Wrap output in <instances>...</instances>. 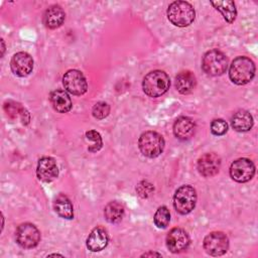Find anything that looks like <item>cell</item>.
<instances>
[{"instance_id": "6da1fadb", "label": "cell", "mask_w": 258, "mask_h": 258, "mask_svg": "<svg viewBox=\"0 0 258 258\" xmlns=\"http://www.w3.org/2000/svg\"><path fill=\"white\" fill-rule=\"evenodd\" d=\"M255 76V64L247 56H238L233 59L230 69V80L239 86L246 85L252 81Z\"/></svg>"}, {"instance_id": "7a4b0ae2", "label": "cell", "mask_w": 258, "mask_h": 258, "mask_svg": "<svg viewBox=\"0 0 258 258\" xmlns=\"http://www.w3.org/2000/svg\"><path fill=\"white\" fill-rule=\"evenodd\" d=\"M170 86V80L163 71H152L148 73L142 82V89L144 93L151 97L157 98L167 92Z\"/></svg>"}, {"instance_id": "3957f363", "label": "cell", "mask_w": 258, "mask_h": 258, "mask_svg": "<svg viewBox=\"0 0 258 258\" xmlns=\"http://www.w3.org/2000/svg\"><path fill=\"white\" fill-rule=\"evenodd\" d=\"M167 18L175 26L185 27L191 24L196 12L190 3L186 1H174L167 8Z\"/></svg>"}, {"instance_id": "277c9868", "label": "cell", "mask_w": 258, "mask_h": 258, "mask_svg": "<svg viewBox=\"0 0 258 258\" xmlns=\"http://www.w3.org/2000/svg\"><path fill=\"white\" fill-rule=\"evenodd\" d=\"M203 71L212 77L223 75L228 68V58L224 52L218 49L207 51L202 60Z\"/></svg>"}, {"instance_id": "5b68a950", "label": "cell", "mask_w": 258, "mask_h": 258, "mask_svg": "<svg viewBox=\"0 0 258 258\" xmlns=\"http://www.w3.org/2000/svg\"><path fill=\"white\" fill-rule=\"evenodd\" d=\"M138 146L144 156L154 158L162 153L164 148V139L155 131H146L140 135Z\"/></svg>"}, {"instance_id": "8992f818", "label": "cell", "mask_w": 258, "mask_h": 258, "mask_svg": "<svg viewBox=\"0 0 258 258\" xmlns=\"http://www.w3.org/2000/svg\"><path fill=\"white\" fill-rule=\"evenodd\" d=\"M196 203L197 192L192 186L184 184L175 190L173 196V207L178 214L186 215L190 213L195 209Z\"/></svg>"}, {"instance_id": "52a82bcc", "label": "cell", "mask_w": 258, "mask_h": 258, "mask_svg": "<svg viewBox=\"0 0 258 258\" xmlns=\"http://www.w3.org/2000/svg\"><path fill=\"white\" fill-rule=\"evenodd\" d=\"M15 238L17 244L24 249H31L38 245L40 241V232L31 223H24L18 226Z\"/></svg>"}, {"instance_id": "ba28073f", "label": "cell", "mask_w": 258, "mask_h": 258, "mask_svg": "<svg viewBox=\"0 0 258 258\" xmlns=\"http://www.w3.org/2000/svg\"><path fill=\"white\" fill-rule=\"evenodd\" d=\"M203 245L209 255L221 256L229 249V239L223 232H212L205 237Z\"/></svg>"}, {"instance_id": "9c48e42d", "label": "cell", "mask_w": 258, "mask_h": 258, "mask_svg": "<svg viewBox=\"0 0 258 258\" xmlns=\"http://www.w3.org/2000/svg\"><path fill=\"white\" fill-rule=\"evenodd\" d=\"M62 85L64 89L75 95L81 96L88 90V84L85 76L78 70H70L62 77Z\"/></svg>"}, {"instance_id": "30bf717a", "label": "cell", "mask_w": 258, "mask_h": 258, "mask_svg": "<svg viewBox=\"0 0 258 258\" xmlns=\"http://www.w3.org/2000/svg\"><path fill=\"white\" fill-rule=\"evenodd\" d=\"M255 173V165L248 158H239L232 162L230 166V175L237 182L249 181Z\"/></svg>"}, {"instance_id": "8fae6325", "label": "cell", "mask_w": 258, "mask_h": 258, "mask_svg": "<svg viewBox=\"0 0 258 258\" xmlns=\"http://www.w3.org/2000/svg\"><path fill=\"white\" fill-rule=\"evenodd\" d=\"M166 247L172 253H179L189 245V237L182 228H173L166 236Z\"/></svg>"}, {"instance_id": "7c38bea8", "label": "cell", "mask_w": 258, "mask_h": 258, "mask_svg": "<svg viewBox=\"0 0 258 258\" xmlns=\"http://www.w3.org/2000/svg\"><path fill=\"white\" fill-rule=\"evenodd\" d=\"M10 68L14 75L18 77H26L32 72L33 59L29 53L19 51L12 56Z\"/></svg>"}, {"instance_id": "4fadbf2b", "label": "cell", "mask_w": 258, "mask_h": 258, "mask_svg": "<svg viewBox=\"0 0 258 258\" xmlns=\"http://www.w3.org/2000/svg\"><path fill=\"white\" fill-rule=\"evenodd\" d=\"M199 172L205 177L216 175L221 167V158L216 153H205L198 159Z\"/></svg>"}, {"instance_id": "5bb4252c", "label": "cell", "mask_w": 258, "mask_h": 258, "mask_svg": "<svg viewBox=\"0 0 258 258\" xmlns=\"http://www.w3.org/2000/svg\"><path fill=\"white\" fill-rule=\"evenodd\" d=\"M36 174L41 181L50 182L54 180L58 175V168L55 160L49 156L41 157L37 163Z\"/></svg>"}, {"instance_id": "9a60e30c", "label": "cell", "mask_w": 258, "mask_h": 258, "mask_svg": "<svg viewBox=\"0 0 258 258\" xmlns=\"http://www.w3.org/2000/svg\"><path fill=\"white\" fill-rule=\"evenodd\" d=\"M108 241L109 236L107 230L102 226H97L87 238V247L92 252H99L106 248Z\"/></svg>"}, {"instance_id": "2e32d148", "label": "cell", "mask_w": 258, "mask_h": 258, "mask_svg": "<svg viewBox=\"0 0 258 258\" xmlns=\"http://www.w3.org/2000/svg\"><path fill=\"white\" fill-rule=\"evenodd\" d=\"M196 124L188 117H179L173 124V134L179 140H188L195 134Z\"/></svg>"}, {"instance_id": "e0dca14e", "label": "cell", "mask_w": 258, "mask_h": 258, "mask_svg": "<svg viewBox=\"0 0 258 258\" xmlns=\"http://www.w3.org/2000/svg\"><path fill=\"white\" fill-rule=\"evenodd\" d=\"M66 18V13L59 5H51L43 13V24L50 29L59 27Z\"/></svg>"}, {"instance_id": "ac0fdd59", "label": "cell", "mask_w": 258, "mask_h": 258, "mask_svg": "<svg viewBox=\"0 0 258 258\" xmlns=\"http://www.w3.org/2000/svg\"><path fill=\"white\" fill-rule=\"evenodd\" d=\"M53 109L58 113H67L72 109V100L63 90H54L49 95Z\"/></svg>"}, {"instance_id": "d6986e66", "label": "cell", "mask_w": 258, "mask_h": 258, "mask_svg": "<svg viewBox=\"0 0 258 258\" xmlns=\"http://www.w3.org/2000/svg\"><path fill=\"white\" fill-rule=\"evenodd\" d=\"M197 84L195 75L189 71H182L175 77V87L182 95H187L192 92Z\"/></svg>"}, {"instance_id": "ffe728a7", "label": "cell", "mask_w": 258, "mask_h": 258, "mask_svg": "<svg viewBox=\"0 0 258 258\" xmlns=\"http://www.w3.org/2000/svg\"><path fill=\"white\" fill-rule=\"evenodd\" d=\"M231 125L233 129L238 132L249 131L253 126V117L248 111L239 110L233 115Z\"/></svg>"}, {"instance_id": "44dd1931", "label": "cell", "mask_w": 258, "mask_h": 258, "mask_svg": "<svg viewBox=\"0 0 258 258\" xmlns=\"http://www.w3.org/2000/svg\"><path fill=\"white\" fill-rule=\"evenodd\" d=\"M3 108L10 119L19 118L22 124L24 125H27L29 123L30 115L27 112V110L24 107H22L19 103H16L14 101H7L4 103Z\"/></svg>"}, {"instance_id": "7402d4cb", "label": "cell", "mask_w": 258, "mask_h": 258, "mask_svg": "<svg viewBox=\"0 0 258 258\" xmlns=\"http://www.w3.org/2000/svg\"><path fill=\"white\" fill-rule=\"evenodd\" d=\"M53 209L55 211V213L67 220H71L74 218V208H73V204L70 201V199L62 195L59 194L53 202Z\"/></svg>"}, {"instance_id": "603a6c76", "label": "cell", "mask_w": 258, "mask_h": 258, "mask_svg": "<svg viewBox=\"0 0 258 258\" xmlns=\"http://www.w3.org/2000/svg\"><path fill=\"white\" fill-rule=\"evenodd\" d=\"M124 206L117 201L110 202L104 209L105 219L111 224H117L121 222L124 217Z\"/></svg>"}, {"instance_id": "cb8c5ba5", "label": "cell", "mask_w": 258, "mask_h": 258, "mask_svg": "<svg viewBox=\"0 0 258 258\" xmlns=\"http://www.w3.org/2000/svg\"><path fill=\"white\" fill-rule=\"evenodd\" d=\"M211 4L222 13L224 19L228 23H233L235 21L237 16V10L234 1H211Z\"/></svg>"}, {"instance_id": "d4e9b609", "label": "cell", "mask_w": 258, "mask_h": 258, "mask_svg": "<svg viewBox=\"0 0 258 258\" xmlns=\"http://www.w3.org/2000/svg\"><path fill=\"white\" fill-rule=\"evenodd\" d=\"M153 221H154V224L157 228H160V229L166 228L169 224V221H170L169 210L165 206L159 207L156 210L155 214H154Z\"/></svg>"}, {"instance_id": "484cf974", "label": "cell", "mask_w": 258, "mask_h": 258, "mask_svg": "<svg viewBox=\"0 0 258 258\" xmlns=\"http://www.w3.org/2000/svg\"><path fill=\"white\" fill-rule=\"evenodd\" d=\"M86 138L92 142V144L88 147V150L90 152H96L99 151L103 146V140L99 132L96 130H89L86 132Z\"/></svg>"}, {"instance_id": "4316f807", "label": "cell", "mask_w": 258, "mask_h": 258, "mask_svg": "<svg viewBox=\"0 0 258 258\" xmlns=\"http://www.w3.org/2000/svg\"><path fill=\"white\" fill-rule=\"evenodd\" d=\"M110 113V106L105 102H98L92 109V114L96 119H104Z\"/></svg>"}, {"instance_id": "83f0119b", "label": "cell", "mask_w": 258, "mask_h": 258, "mask_svg": "<svg viewBox=\"0 0 258 258\" xmlns=\"http://www.w3.org/2000/svg\"><path fill=\"white\" fill-rule=\"evenodd\" d=\"M211 131L216 136H222L228 131V124L223 119H215L211 123Z\"/></svg>"}, {"instance_id": "f1b7e54d", "label": "cell", "mask_w": 258, "mask_h": 258, "mask_svg": "<svg viewBox=\"0 0 258 258\" xmlns=\"http://www.w3.org/2000/svg\"><path fill=\"white\" fill-rule=\"evenodd\" d=\"M136 191L137 194L143 198V199H146L148 197H150L153 191H154V186L152 183H150L149 181L147 180H142L140 181L137 186H136Z\"/></svg>"}, {"instance_id": "f546056e", "label": "cell", "mask_w": 258, "mask_h": 258, "mask_svg": "<svg viewBox=\"0 0 258 258\" xmlns=\"http://www.w3.org/2000/svg\"><path fill=\"white\" fill-rule=\"evenodd\" d=\"M148 256H157V257H160L161 254L156 253V252H147V253H145V254L142 255V257H148Z\"/></svg>"}, {"instance_id": "4dcf8cb0", "label": "cell", "mask_w": 258, "mask_h": 258, "mask_svg": "<svg viewBox=\"0 0 258 258\" xmlns=\"http://www.w3.org/2000/svg\"><path fill=\"white\" fill-rule=\"evenodd\" d=\"M1 44H2V48H1V50H2V52H1V56L3 55V53H4V50H5V45H4V40L3 39H1Z\"/></svg>"}]
</instances>
